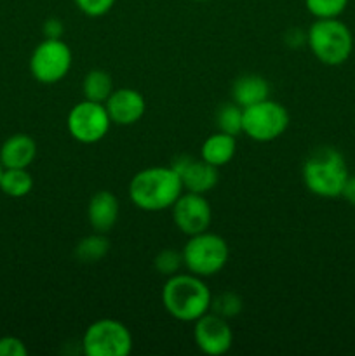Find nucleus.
<instances>
[{"label":"nucleus","instance_id":"nucleus-3","mask_svg":"<svg viewBox=\"0 0 355 356\" xmlns=\"http://www.w3.org/2000/svg\"><path fill=\"white\" fill-rule=\"evenodd\" d=\"M348 172L345 156L333 146H320L303 163V183L310 193L320 198L341 197Z\"/></svg>","mask_w":355,"mask_h":356},{"label":"nucleus","instance_id":"nucleus-10","mask_svg":"<svg viewBox=\"0 0 355 356\" xmlns=\"http://www.w3.org/2000/svg\"><path fill=\"white\" fill-rule=\"evenodd\" d=\"M174 225L187 236L207 232L212 221V211L207 198L200 193H181L173 207Z\"/></svg>","mask_w":355,"mask_h":356},{"label":"nucleus","instance_id":"nucleus-24","mask_svg":"<svg viewBox=\"0 0 355 356\" xmlns=\"http://www.w3.org/2000/svg\"><path fill=\"white\" fill-rule=\"evenodd\" d=\"M153 264H155V270L159 271L160 275L173 277V275L180 273L181 266H184L183 254L173 249H164L157 254Z\"/></svg>","mask_w":355,"mask_h":356},{"label":"nucleus","instance_id":"nucleus-21","mask_svg":"<svg viewBox=\"0 0 355 356\" xmlns=\"http://www.w3.org/2000/svg\"><path fill=\"white\" fill-rule=\"evenodd\" d=\"M216 125L219 132L230 136H239L244 132V108L237 103H226L219 106L216 113Z\"/></svg>","mask_w":355,"mask_h":356},{"label":"nucleus","instance_id":"nucleus-27","mask_svg":"<svg viewBox=\"0 0 355 356\" xmlns=\"http://www.w3.org/2000/svg\"><path fill=\"white\" fill-rule=\"evenodd\" d=\"M65 26L58 17H49L44 23V35L45 38H61Z\"/></svg>","mask_w":355,"mask_h":356},{"label":"nucleus","instance_id":"nucleus-26","mask_svg":"<svg viewBox=\"0 0 355 356\" xmlns=\"http://www.w3.org/2000/svg\"><path fill=\"white\" fill-rule=\"evenodd\" d=\"M28 348L19 337L3 336L0 337V356H26Z\"/></svg>","mask_w":355,"mask_h":356},{"label":"nucleus","instance_id":"nucleus-28","mask_svg":"<svg viewBox=\"0 0 355 356\" xmlns=\"http://www.w3.org/2000/svg\"><path fill=\"white\" fill-rule=\"evenodd\" d=\"M341 197L355 207V174H350L347 177V183H345L343 191H341Z\"/></svg>","mask_w":355,"mask_h":356},{"label":"nucleus","instance_id":"nucleus-17","mask_svg":"<svg viewBox=\"0 0 355 356\" xmlns=\"http://www.w3.org/2000/svg\"><path fill=\"white\" fill-rule=\"evenodd\" d=\"M268 94H270V86L260 75L240 76V79L235 80L232 87L233 103H237L242 108L253 106V104L260 103V101L268 99Z\"/></svg>","mask_w":355,"mask_h":356},{"label":"nucleus","instance_id":"nucleus-22","mask_svg":"<svg viewBox=\"0 0 355 356\" xmlns=\"http://www.w3.org/2000/svg\"><path fill=\"white\" fill-rule=\"evenodd\" d=\"M242 308V298L235 292H221L219 296L212 298L211 301V312L226 320L239 316Z\"/></svg>","mask_w":355,"mask_h":356},{"label":"nucleus","instance_id":"nucleus-18","mask_svg":"<svg viewBox=\"0 0 355 356\" xmlns=\"http://www.w3.org/2000/svg\"><path fill=\"white\" fill-rule=\"evenodd\" d=\"M82 90L86 99L104 104L110 94L113 92L110 73H106L104 70H90L84 79Z\"/></svg>","mask_w":355,"mask_h":356},{"label":"nucleus","instance_id":"nucleus-13","mask_svg":"<svg viewBox=\"0 0 355 356\" xmlns=\"http://www.w3.org/2000/svg\"><path fill=\"white\" fill-rule=\"evenodd\" d=\"M108 115H110L111 124L117 125H132L145 115L146 103L145 97L139 90L129 89H117L110 94V97L104 103Z\"/></svg>","mask_w":355,"mask_h":356},{"label":"nucleus","instance_id":"nucleus-20","mask_svg":"<svg viewBox=\"0 0 355 356\" xmlns=\"http://www.w3.org/2000/svg\"><path fill=\"white\" fill-rule=\"evenodd\" d=\"M33 188V177L28 169H3L0 176V190L7 197H26Z\"/></svg>","mask_w":355,"mask_h":356},{"label":"nucleus","instance_id":"nucleus-16","mask_svg":"<svg viewBox=\"0 0 355 356\" xmlns=\"http://www.w3.org/2000/svg\"><path fill=\"white\" fill-rule=\"evenodd\" d=\"M237 152L235 136L225 134V132H216L209 136L200 148V159L214 167H223L232 162Z\"/></svg>","mask_w":355,"mask_h":356},{"label":"nucleus","instance_id":"nucleus-25","mask_svg":"<svg viewBox=\"0 0 355 356\" xmlns=\"http://www.w3.org/2000/svg\"><path fill=\"white\" fill-rule=\"evenodd\" d=\"M75 6L89 17H101L110 13L117 0H73Z\"/></svg>","mask_w":355,"mask_h":356},{"label":"nucleus","instance_id":"nucleus-12","mask_svg":"<svg viewBox=\"0 0 355 356\" xmlns=\"http://www.w3.org/2000/svg\"><path fill=\"white\" fill-rule=\"evenodd\" d=\"M174 170L180 176L184 191L190 193L205 195L218 184L219 174L218 167L211 165L202 159H191V156H178L173 162Z\"/></svg>","mask_w":355,"mask_h":356},{"label":"nucleus","instance_id":"nucleus-30","mask_svg":"<svg viewBox=\"0 0 355 356\" xmlns=\"http://www.w3.org/2000/svg\"><path fill=\"white\" fill-rule=\"evenodd\" d=\"M2 172H3V165H2V163H0V176H2Z\"/></svg>","mask_w":355,"mask_h":356},{"label":"nucleus","instance_id":"nucleus-6","mask_svg":"<svg viewBox=\"0 0 355 356\" xmlns=\"http://www.w3.org/2000/svg\"><path fill=\"white\" fill-rule=\"evenodd\" d=\"M82 350L87 356H127L132 351V336L118 320L101 318L86 329Z\"/></svg>","mask_w":355,"mask_h":356},{"label":"nucleus","instance_id":"nucleus-5","mask_svg":"<svg viewBox=\"0 0 355 356\" xmlns=\"http://www.w3.org/2000/svg\"><path fill=\"white\" fill-rule=\"evenodd\" d=\"M183 263L190 273L207 278L225 268L228 263V243L216 233L202 232L191 235L183 247Z\"/></svg>","mask_w":355,"mask_h":356},{"label":"nucleus","instance_id":"nucleus-8","mask_svg":"<svg viewBox=\"0 0 355 356\" xmlns=\"http://www.w3.org/2000/svg\"><path fill=\"white\" fill-rule=\"evenodd\" d=\"M72 49L61 38H45L31 52L30 72L40 83L61 82L72 68Z\"/></svg>","mask_w":355,"mask_h":356},{"label":"nucleus","instance_id":"nucleus-4","mask_svg":"<svg viewBox=\"0 0 355 356\" xmlns=\"http://www.w3.org/2000/svg\"><path fill=\"white\" fill-rule=\"evenodd\" d=\"M306 44L312 54L327 66L343 65L354 51L350 28L338 17L317 19L306 33Z\"/></svg>","mask_w":355,"mask_h":356},{"label":"nucleus","instance_id":"nucleus-14","mask_svg":"<svg viewBox=\"0 0 355 356\" xmlns=\"http://www.w3.org/2000/svg\"><path fill=\"white\" fill-rule=\"evenodd\" d=\"M118 214H120V204L111 191H97L89 200L87 219H89V225L94 232L106 235L117 222Z\"/></svg>","mask_w":355,"mask_h":356},{"label":"nucleus","instance_id":"nucleus-15","mask_svg":"<svg viewBox=\"0 0 355 356\" xmlns=\"http://www.w3.org/2000/svg\"><path fill=\"white\" fill-rule=\"evenodd\" d=\"M37 156V143L28 134H14L0 146L3 169H28Z\"/></svg>","mask_w":355,"mask_h":356},{"label":"nucleus","instance_id":"nucleus-19","mask_svg":"<svg viewBox=\"0 0 355 356\" xmlns=\"http://www.w3.org/2000/svg\"><path fill=\"white\" fill-rule=\"evenodd\" d=\"M110 250V240L104 236V233H94L80 240L75 247V257L79 263L93 264L103 259Z\"/></svg>","mask_w":355,"mask_h":356},{"label":"nucleus","instance_id":"nucleus-29","mask_svg":"<svg viewBox=\"0 0 355 356\" xmlns=\"http://www.w3.org/2000/svg\"><path fill=\"white\" fill-rule=\"evenodd\" d=\"M285 42H287L289 47L298 49L299 45L306 42V35L303 33L301 30H298V28H292V30H289V33L285 35Z\"/></svg>","mask_w":355,"mask_h":356},{"label":"nucleus","instance_id":"nucleus-1","mask_svg":"<svg viewBox=\"0 0 355 356\" xmlns=\"http://www.w3.org/2000/svg\"><path fill=\"white\" fill-rule=\"evenodd\" d=\"M183 191L180 176L173 167H148L139 170L129 183V198L146 212L171 209Z\"/></svg>","mask_w":355,"mask_h":356},{"label":"nucleus","instance_id":"nucleus-9","mask_svg":"<svg viewBox=\"0 0 355 356\" xmlns=\"http://www.w3.org/2000/svg\"><path fill=\"white\" fill-rule=\"evenodd\" d=\"M66 127L75 141L82 145H94L108 134L111 120L103 103L84 99L70 110Z\"/></svg>","mask_w":355,"mask_h":356},{"label":"nucleus","instance_id":"nucleus-7","mask_svg":"<svg viewBox=\"0 0 355 356\" xmlns=\"http://www.w3.org/2000/svg\"><path fill=\"white\" fill-rule=\"evenodd\" d=\"M289 127V111L271 99L244 108V132L258 143H270L281 138Z\"/></svg>","mask_w":355,"mask_h":356},{"label":"nucleus","instance_id":"nucleus-11","mask_svg":"<svg viewBox=\"0 0 355 356\" xmlns=\"http://www.w3.org/2000/svg\"><path fill=\"white\" fill-rule=\"evenodd\" d=\"M194 339L198 350L209 356L228 353L233 344V332L228 320L216 313L207 312L195 322Z\"/></svg>","mask_w":355,"mask_h":356},{"label":"nucleus","instance_id":"nucleus-23","mask_svg":"<svg viewBox=\"0 0 355 356\" xmlns=\"http://www.w3.org/2000/svg\"><path fill=\"white\" fill-rule=\"evenodd\" d=\"M305 6L317 19H331L345 13L348 0H305Z\"/></svg>","mask_w":355,"mask_h":356},{"label":"nucleus","instance_id":"nucleus-2","mask_svg":"<svg viewBox=\"0 0 355 356\" xmlns=\"http://www.w3.org/2000/svg\"><path fill=\"white\" fill-rule=\"evenodd\" d=\"M212 294L202 277L176 273L167 278L162 289V302L173 318L180 322H197L211 312Z\"/></svg>","mask_w":355,"mask_h":356},{"label":"nucleus","instance_id":"nucleus-31","mask_svg":"<svg viewBox=\"0 0 355 356\" xmlns=\"http://www.w3.org/2000/svg\"><path fill=\"white\" fill-rule=\"evenodd\" d=\"M197 2H209V0H197Z\"/></svg>","mask_w":355,"mask_h":356}]
</instances>
